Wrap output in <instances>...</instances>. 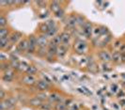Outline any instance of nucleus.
<instances>
[{"label":"nucleus","mask_w":125,"mask_h":110,"mask_svg":"<svg viewBox=\"0 0 125 110\" xmlns=\"http://www.w3.org/2000/svg\"><path fill=\"white\" fill-rule=\"evenodd\" d=\"M16 104V100L14 98H9L8 100H5L4 102L1 103V110L4 109H10L14 107Z\"/></svg>","instance_id":"1"},{"label":"nucleus","mask_w":125,"mask_h":110,"mask_svg":"<svg viewBox=\"0 0 125 110\" xmlns=\"http://www.w3.org/2000/svg\"><path fill=\"white\" fill-rule=\"evenodd\" d=\"M74 49L77 53H84L87 49V44L83 41H78L74 45Z\"/></svg>","instance_id":"2"},{"label":"nucleus","mask_w":125,"mask_h":110,"mask_svg":"<svg viewBox=\"0 0 125 110\" xmlns=\"http://www.w3.org/2000/svg\"><path fill=\"white\" fill-rule=\"evenodd\" d=\"M37 44L40 48H45L47 44V36L41 35L37 38Z\"/></svg>","instance_id":"3"},{"label":"nucleus","mask_w":125,"mask_h":110,"mask_svg":"<svg viewBox=\"0 0 125 110\" xmlns=\"http://www.w3.org/2000/svg\"><path fill=\"white\" fill-rule=\"evenodd\" d=\"M67 52H68V47H67L66 45H63V44H61V45L57 46V57H58V58H64V57L66 56Z\"/></svg>","instance_id":"4"},{"label":"nucleus","mask_w":125,"mask_h":110,"mask_svg":"<svg viewBox=\"0 0 125 110\" xmlns=\"http://www.w3.org/2000/svg\"><path fill=\"white\" fill-rule=\"evenodd\" d=\"M17 48L20 52H25V51H27V48H28V41L26 40H22L20 41V42L18 43Z\"/></svg>","instance_id":"5"},{"label":"nucleus","mask_w":125,"mask_h":110,"mask_svg":"<svg viewBox=\"0 0 125 110\" xmlns=\"http://www.w3.org/2000/svg\"><path fill=\"white\" fill-rule=\"evenodd\" d=\"M77 24V17L72 15L70 16L68 19H67V26L71 28H73L75 26V25Z\"/></svg>","instance_id":"6"},{"label":"nucleus","mask_w":125,"mask_h":110,"mask_svg":"<svg viewBox=\"0 0 125 110\" xmlns=\"http://www.w3.org/2000/svg\"><path fill=\"white\" fill-rule=\"evenodd\" d=\"M13 77H14L13 72L10 71V70H8V71L5 72V73L3 75V80L6 81V82H10V81H12Z\"/></svg>","instance_id":"7"},{"label":"nucleus","mask_w":125,"mask_h":110,"mask_svg":"<svg viewBox=\"0 0 125 110\" xmlns=\"http://www.w3.org/2000/svg\"><path fill=\"white\" fill-rule=\"evenodd\" d=\"M60 38H61V43H62L63 45L68 46L69 42H70V39H71L70 34L67 33V32H63L62 34L60 35Z\"/></svg>","instance_id":"8"},{"label":"nucleus","mask_w":125,"mask_h":110,"mask_svg":"<svg viewBox=\"0 0 125 110\" xmlns=\"http://www.w3.org/2000/svg\"><path fill=\"white\" fill-rule=\"evenodd\" d=\"M50 9H51V10L56 14L57 11H59L61 9H60V4H59V2H57V1H53L51 4H50Z\"/></svg>","instance_id":"9"},{"label":"nucleus","mask_w":125,"mask_h":110,"mask_svg":"<svg viewBox=\"0 0 125 110\" xmlns=\"http://www.w3.org/2000/svg\"><path fill=\"white\" fill-rule=\"evenodd\" d=\"M99 58H100L103 61H109V60H111V58H112L111 56H110V54L107 51H102V52H100Z\"/></svg>","instance_id":"10"},{"label":"nucleus","mask_w":125,"mask_h":110,"mask_svg":"<svg viewBox=\"0 0 125 110\" xmlns=\"http://www.w3.org/2000/svg\"><path fill=\"white\" fill-rule=\"evenodd\" d=\"M91 32H92V29H91V25L90 23H85V25L83 26V33L86 35V36H90L91 35Z\"/></svg>","instance_id":"11"},{"label":"nucleus","mask_w":125,"mask_h":110,"mask_svg":"<svg viewBox=\"0 0 125 110\" xmlns=\"http://www.w3.org/2000/svg\"><path fill=\"white\" fill-rule=\"evenodd\" d=\"M48 88H49V86H48V83H46L45 81H43V80H41V81L37 82V89H38L39 90H41V91H43V90H46Z\"/></svg>","instance_id":"12"},{"label":"nucleus","mask_w":125,"mask_h":110,"mask_svg":"<svg viewBox=\"0 0 125 110\" xmlns=\"http://www.w3.org/2000/svg\"><path fill=\"white\" fill-rule=\"evenodd\" d=\"M21 37H22V34H21L20 32H14V33H12V34L10 35V42L11 43H15V42H17L21 39Z\"/></svg>","instance_id":"13"},{"label":"nucleus","mask_w":125,"mask_h":110,"mask_svg":"<svg viewBox=\"0 0 125 110\" xmlns=\"http://www.w3.org/2000/svg\"><path fill=\"white\" fill-rule=\"evenodd\" d=\"M57 45H55L54 43H50L49 44V47H48V52H47V55H49V56H54V55H56L57 54Z\"/></svg>","instance_id":"14"},{"label":"nucleus","mask_w":125,"mask_h":110,"mask_svg":"<svg viewBox=\"0 0 125 110\" xmlns=\"http://www.w3.org/2000/svg\"><path fill=\"white\" fill-rule=\"evenodd\" d=\"M35 82V78L32 76V75H26L24 78H23V83L26 84V85H33Z\"/></svg>","instance_id":"15"},{"label":"nucleus","mask_w":125,"mask_h":110,"mask_svg":"<svg viewBox=\"0 0 125 110\" xmlns=\"http://www.w3.org/2000/svg\"><path fill=\"white\" fill-rule=\"evenodd\" d=\"M29 104L33 105V106H39V105H42V99H40V98H33L31 99L30 101H29Z\"/></svg>","instance_id":"16"},{"label":"nucleus","mask_w":125,"mask_h":110,"mask_svg":"<svg viewBox=\"0 0 125 110\" xmlns=\"http://www.w3.org/2000/svg\"><path fill=\"white\" fill-rule=\"evenodd\" d=\"M77 89V91L80 92V93H82V94H85V95H92V92L88 89V88H86V87H82V88H77L76 89Z\"/></svg>","instance_id":"17"},{"label":"nucleus","mask_w":125,"mask_h":110,"mask_svg":"<svg viewBox=\"0 0 125 110\" xmlns=\"http://www.w3.org/2000/svg\"><path fill=\"white\" fill-rule=\"evenodd\" d=\"M10 42V39L5 38V39H0V47L2 49H5L6 47H8Z\"/></svg>","instance_id":"18"},{"label":"nucleus","mask_w":125,"mask_h":110,"mask_svg":"<svg viewBox=\"0 0 125 110\" xmlns=\"http://www.w3.org/2000/svg\"><path fill=\"white\" fill-rule=\"evenodd\" d=\"M112 60L114 62H119L121 60V54L119 53V52H115L112 56Z\"/></svg>","instance_id":"19"},{"label":"nucleus","mask_w":125,"mask_h":110,"mask_svg":"<svg viewBox=\"0 0 125 110\" xmlns=\"http://www.w3.org/2000/svg\"><path fill=\"white\" fill-rule=\"evenodd\" d=\"M37 72H38V70H37V68H36L35 66H29L28 69L26 70V73H27L28 75H32V76H33Z\"/></svg>","instance_id":"20"},{"label":"nucleus","mask_w":125,"mask_h":110,"mask_svg":"<svg viewBox=\"0 0 125 110\" xmlns=\"http://www.w3.org/2000/svg\"><path fill=\"white\" fill-rule=\"evenodd\" d=\"M52 43H54L57 46L61 45L62 43H61V38H60V36H55L53 38V40H52Z\"/></svg>","instance_id":"21"},{"label":"nucleus","mask_w":125,"mask_h":110,"mask_svg":"<svg viewBox=\"0 0 125 110\" xmlns=\"http://www.w3.org/2000/svg\"><path fill=\"white\" fill-rule=\"evenodd\" d=\"M49 100L51 101V102H59L60 100H61V98H60V96L57 94H56V93H53V94H51L49 96Z\"/></svg>","instance_id":"22"},{"label":"nucleus","mask_w":125,"mask_h":110,"mask_svg":"<svg viewBox=\"0 0 125 110\" xmlns=\"http://www.w3.org/2000/svg\"><path fill=\"white\" fill-rule=\"evenodd\" d=\"M57 27L50 28V29H49V31L47 32L46 36H47V37H49V38H54V37L56 36V33H57Z\"/></svg>","instance_id":"23"},{"label":"nucleus","mask_w":125,"mask_h":110,"mask_svg":"<svg viewBox=\"0 0 125 110\" xmlns=\"http://www.w3.org/2000/svg\"><path fill=\"white\" fill-rule=\"evenodd\" d=\"M5 38H8V29L2 27L0 28V39H5Z\"/></svg>","instance_id":"24"},{"label":"nucleus","mask_w":125,"mask_h":110,"mask_svg":"<svg viewBox=\"0 0 125 110\" xmlns=\"http://www.w3.org/2000/svg\"><path fill=\"white\" fill-rule=\"evenodd\" d=\"M28 67H29V65L27 64V62L23 61V62H20L19 70H20V71H26V70L28 69Z\"/></svg>","instance_id":"25"},{"label":"nucleus","mask_w":125,"mask_h":110,"mask_svg":"<svg viewBox=\"0 0 125 110\" xmlns=\"http://www.w3.org/2000/svg\"><path fill=\"white\" fill-rule=\"evenodd\" d=\"M28 43L37 46V45H38V44H37V38H36L35 36H33V35L29 36V38H28Z\"/></svg>","instance_id":"26"},{"label":"nucleus","mask_w":125,"mask_h":110,"mask_svg":"<svg viewBox=\"0 0 125 110\" xmlns=\"http://www.w3.org/2000/svg\"><path fill=\"white\" fill-rule=\"evenodd\" d=\"M40 29H41V31L42 32V33H44V34H47V32L49 31V26L46 25V23L45 24H43V25H42L41 26V27H40Z\"/></svg>","instance_id":"27"},{"label":"nucleus","mask_w":125,"mask_h":110,"mask_svg":"<svg viewBox=\"0 0 125 110\" xmlns=\"http://www.w3.org/2000/svg\"><path fill=\"white\" fill-rule=\"evenodd\" d=\"M11 67L13 69H19V66H20V62L18 61V59H11V63H10Z\"/></svg>","instance_id":"28"},{"label":"nucleus","mask_w":125,"mask_h":110,"mask_svg":"<svg viewBox=\"0 0 125 110\" xmlns=\"http://www.w3.org/2000/svg\"><path fill=\"white\" fill-rule=\"evenodd\" d=\"M6 25H7V19H6L4 16H1V17H0V26H1V28H2V27H5Z\"/></svg>","instance_id":"29"},{"label":"nucleus","mask_w":125,"mask_h":110,"mask_svg":"<svg viewBox=\"0 0 125 110\" xmlns=\"http://www.w3.org/2000/svg\"><path fill=\"white\" fill-rule=\"evenodd\" d=\"M46 25L49 26V28H54L56 27V23L54 20H48L46 22Z\"/></svg>","instance_id":"30"},{"label":"nucleus","mask_w":125,"mask_h":110,"mask_svg":"<svg viewBox=\"0 0 125 110\" xmlns=\"http://www.w3.org/2000/svg\"><path fill=\"white\" fill-rule=\"evenodd\" d=\"M56 109L65 110L66 109V105H64V104H57V105H56Z\"/></svg>","instance_id":"31"},{"label":"nucleus","mask_w":125,"mask_h":110,"mask_svg":"<svg viewBox=\"0 0 125 110\" xmlns=\"http://www.w3.org/2000/svg\"><path fill=\"white\" fill-rule=\"evenodd\" d=\"M63 15H64V11H63L62 10H60L59 11H57V12L56 13V16H57V18H62Z\"/></svg>","instance_id":"32"},{"label":"nucleus","mask_w":125,"mask_h":110,"mask_svg":"<svg viewBox=\"0 0 125 110\" xmlns=\"http://www.w3.org/2000/svg\"><path fill=\"white\" fill-rule=\"evenodd\" d=\"M41 107L42 108V109H46V110H49V109H51V106H50V105L49 104H44V105H41Z\"/></svg>","instance_id":"33"},{"label":"nucleus","mask_w":125,"mask_h":110,"mask_svg":"<svg viewBox=\"0 0 125 110\" xmlns=\"http://www.w3.org/2000/svg\"><path fill=\"white\" fill-rule=\"evenodd\" d=\"M42 76H43V78H44V81H45L46 83H48V84H49V83H51V79L49 78V77H48L47 75H45V74H43Z\"/></svg>","instance_id":"34"},{"label":"nucleus","mask_w":125,"mask_h":110,"mask_svg":"<svg viewBox=\"0 0 125 110\" xmlns=\"http://www.w3.org/2000/svg\"><path fill=\"white\" fill-rule=\"evenodd\" d=\"M61 79H62V81H65V80H70L71 77H70V75H68V74H64Z\"/></svg>","instance_id":"35"},{"label":"nucleus","mask_w":125,"mask_h":110,"mask_svg":"<svg viewBox=\"0 0 125 110\" xmlns=\"http://www.w3.org/2000/svg\"><path fill=\"white\" fill-rule=\"evenodd\" d=\"M0 98L1 99H4L5 98V91L3 89H0Z\"/></svg>","instance_id":"36"},{"label":"nucleus","mask_w":125,"mask_h":110,"mask_svg":"<svg viewBox=\"0 0 125 110\" xmlns=\"http://www.w3.org/2000/svg\"><path fill=\"white\" fill-rule=\"evenodd\" d=\"M37 97L42 100V99H45V98H46V94H39V95H37Z\"/></svg>","instance_id":"37"},{"label":"nucleus","mask_w":125,"mask_h":110,"mask_svg":"<svg viewBox=\"0 0 125 110\" xmlns=\"http://www.w3.org/2000/svg\"><path fill=\"white\" fill-rule=\"evenodd\" d=\"M0 59L2 60V61H4V60H6V56L3 54V53H1V55H0Z\"/></svg>","instance_id":"38"},{"label":"nucleus","mask_w":125,"mask_h":110,"mask_svg":"<svg viewBox=\"0 0 125 110\" xmlns=\"http://www.w3.org/2000/svg\"><path fill=\"white\" fill-rule=\"evenodd\" d=\"M117 89H118L117 85H113V86H112V91H113V92H116V91H117Z\"/></svg>","instance_id":"39"},{"label":"nucleus","mask_w":125,"mask_h":110,"mask_svg":"<svg viewBox=\"0 0 125 110\" xmlns=\"http://www.w3.org/2000/svg\"><path fill=\"white\" fill-rule=\"evenodd\" d=\"M121 60H122V61H125V52L121 53Z\"/></svg>","instance_id":"40"},{"label":"nucleus","mask_w":125,"mask_h":110,"mask_svg":"<svg viewBox=\"0 0 125 110\" xmlns=\"http://www.w3.org/2000/svg\"><path fill=\"white\" fill-rule=\"evenodd\" d=\"M121 105H123L124 106L125 105V100H120V103Z\"/></svg>","instance_id":"41"},{"label":"nucleus","mask_w":125,"mask_h":110,"mask_svg":"<svg viewBox=\"0 0 125 110\" xmlns=\"http://www.w3.org/2000/svg\"><path fill=\"white\" fill-rule=\"evenodd\" d=\"M119 44H120V42H116V44H115V46H116V47H118V46H119Z\"/></svg>","instance_id":"42"},{"label":"nucleus","mask_w":125,"mask_h":110,"mask_svg":"<svg viewBox=\"0 0 125 110\" xmlns=\"http://www.w3.org/2000/svg\"><path fill=\"white\" fill-rule=\"evenodd\" d=\"M114 106H115V108H116V109H118V108H119V107H118V105H116V104H114Z\"/></svg>","instance_id":"43"},{"label":"nucleus","mask_w":125,"mask_h":110,"mask_svg":"<svg viewBox=\"0 0 125 110\" xmlns=\"http://www.w3.org/2000/svg\"><path fill=\"white\" fill-rule=\"evenodd\" d=\"M71 110H73V109H71Z\"/></svg>","instance_id":"44"}]
</instances>
